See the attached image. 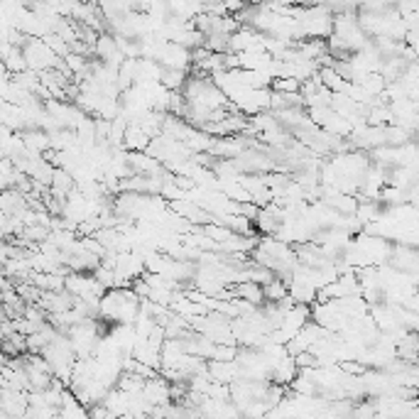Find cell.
Segmentation results:
<instances>
[{"mask_svg": "<svg viewBox=\"0 0 419 419\" xmlns=\"http://www.w3.org/2000/svg\"><path fill=\"white\" fill-rule=\"evenodd\" d=\"M150 135L145 133V130L140 128L138 123H128V128H125L123 133V142H120V147H123L125 152H145L147 145H150Z\"/></svg>", "mask_w": 419, "mask_h": 419, "instance_id": "6da1fadb", "label": "cell"}, {"mask_svg": "<svg viewBox=\"0 0 419 419\" xmlns=\"http://www.w3.org/2000/svg\"><path fill=\"white\" fill-rule=\"evenodd\" d=\"M186 76H189V72H184V69H164L162 67V72H160V84L169 91H182Z\"/></svg>", "mask_w": 419, "mask_h": 419, "instance_id": "7a4b0ae2", "label": "cell"}, {"mask_svg": "<svg viewBox=\"0 0 419 419\" xmlns=\"http://www.w3.org/2000/svg\"><path fill=\"white\" fill-rule=\"evenodd\" d=\"M285 294H287V285L277 277V275L263 285V302H279Z\"/></svg>", "mask_w": 419, "mask_h": 419, "instance_id": "3957f363", "label": "cell"}]
</instances>
